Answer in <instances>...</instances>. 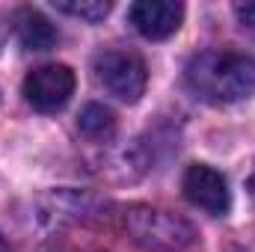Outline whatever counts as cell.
I'll return each instance as SVG.
<instances>
[{
	"label": "cell",
	"mask_w": 255,
	"mask_h": 252,
	"mask_svg": "<svg viewBox=\"0 0 255 252\" xmlns=\"http://www.w3.org/2000/svg\"><path fill=\"white\" fill-rule=\"evenodd\" d=\"M187 86L208 104H235L255 92V60L238 51H202L187 63Z\"/></svg>",
	"instance_id": "cell-1"
},
{
	"label": "cell",
	"mask_w": 255,
	"mask_h": 252,
	"mask_svg": "<svg viewBox=\"0 0 255 252\" xmlns=\"http://www.w3.org/2000/svg\"><path fill=\"white\" fill-rule=\"evenodd\" d=\"M125 229L139 247L151 252H184L196 244V229L187 220L160 208H148V205L128 208Z\"/></svg>",
	"instance_id": "cell-2"
},
{
	"label": "cell",
	"mask_w": 255,
	"mask_h": 252,
	"mask_svg": "<svg viewBox=\"0 0 255 252\" xmlns=\"http://www.w3.org/2000/svg\"><path fill=\"white\" fill-rule=\"evenodd\" d=\"M95 77L110 95H116L125 104L139 101V95L145 92V83H148V71H145L142 57H136L130 51L98 54L95 57Z\"/></svg>",
	"instance_id": "cell-3"
},
{
	"label": "cell",
	"mask_w": 255,
	"mask_h": 252,
	"mask_svg": "<svg viewBox=\"0 0 255 252\" xmlns=\"http://www.w3.org/2000/svg\"><path fill=\"white\" fill-rule=\"evenodd\" d=\"M71 92H74V71L63 63L33 68L24 77V101L42 113H54L65 107Z\"/></svg>",
	"instance_id": "cell-4"
},
{
	"label": "cell",
	"mask_w": 255,
	"mask_h": 252,
	"mask_svg": "<svg viewBox=\"0 0 255 252\" xmlns=\"http://www.w3.org/2000/svg\"><path fill=\"white\" fill-rule=\"evenodd\" d=\"M181 190H184V196H187L190 205L214 214V217H223L232 208V196H229L226 178L217 169L205 166V163H193L190 169L184 172Z\"/></svg>",
	"instance_id": "cell-5"
},
{
	"label": "cell",
	"mask_w": 255,
	"mask_h": 252,
	"mask_svg": "<svg viewBox=\"0 0 255 252\" xmlns=\"http://www.w3.org/2000/svg\"><path fill=\"white\" fill-rule=\"evenodd\" d=\"M128 18L139 36L157 42V39H169L181 27L184 6L172 3V0H136V3H130Z\"/></svg>",
	"instance_id": "cell-6"
},
{
	"label": "cell",
	"mask_w": 255,
	"mask_h": 252,
	"mask_svg": "<svg viewBox=\"0 0 255 252\" xmlns=\"http://www.w3.org/2000/svg\"><path fill=\"white\" fill-rule=\"evenodd\" d=\"M12 24H15L18 42H21L27 51L42 54V51L57 48V42H60V30H57L39 9H33V6H21V9L15 12V18H12Z\"/></svg>",
	"instance_id": "cell-7"
},
{
	"label": "cell",
	"mask_w": 255,
	"mask_h": 252,
	"mask_svg": "<svg viewBox=\"0 0 255 252\" xmlns=\"http://www.w3.org/2000/svg\"><path fill=\"white\" fill-rule=\"evenodd\" d=\"M77 125L89 139H110L113 130H116V116L107 107H101V104H86Z\"/></svg>",
	"instance_id": "cell-8"
},
{
	"label": "cell",
	"mask_w": 255,
	"mask_h": 252,
	"mask_svg": "<svg viewBox=\"0 0 255 252\" xmlns=\"http://www.w3.org/2000/svg\"><path fill=\"white\" fill-rule=\"evenodd\" d=\"M54 6L65 12V15H74V18H83L89 24L95 21H104L107 12H110V3L107 0H54Z\"/></svg>",
	"instance_id": "cell-9"
},
{
	"label": "cell",
	"mask_w": 255,
	"mask_h": 252,
	"mask_svg": "<svg viewBox=\"0 0 255 252\" xmlns=\"http://www.w3.org/2000/svg\"><path fill=\"white\" fill-rule=\"evenodd\" d=\"M235 15H238V21H241L244 27L255 30V3H238V6H235Z\"/></svg>",
	"instance_id": "cell-10"
},
{
	"label": "cell",
	"mask_w": 255,
	"mask_h": 252,
	"mask_svg": "<svg viewBox=\"0 0 255 252\" xmlns=\"http://www.w3.org/2000/svg\"><path fill=\"white\" fill-rule=\"evenodd\" d=\"M6 36H9V24H3V18H0V48L6 45Z\"/></svg>",
	"instance_id": "cell-11"
},
{
	"label": "cell",
	"mask_w": 255,
	"mask_h": 252,
	"mask_svg": "<svg viewBox=\"0 0 255 252\" xmlns=\"http://www.w3.org/2000/svg\"><path fill=\"white\" fill-rule=\"evenodd\" d=\"M247 190H250V196L255 199V169H253V175H250V181H247Z\"/></svg>",
	"instance_id": "cell-12"
},
{
	"label": "cell",
	"mask_w": 255,
	"mask_h": 252,
	"mask_svg": "<svg viewBox=\"0 0 255 252\" xmlns=\"http://www.w3.org/2000/svg\"><path fill=\"white\" fill-rule=\"evenodd\" d=\"M0 252H12V247L6 244V238H3V235H0Z\"/></svg>",
	"instance_id": "cell-13"
}]
</instances>
